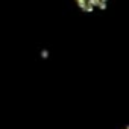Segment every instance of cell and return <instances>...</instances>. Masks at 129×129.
<instances>
[{
	"instance_id": "6da1fadb",
	"label": "cell",
	"mask_w": 129,
	"mask_h": 129,
	"mask_svg": "<svg viewBox=\"0 0 129 129\" xmlns=\"http://www.w3.org/2000/svg\"><path fill=\"white\" fill-rule=\"evenodd\" d=\"M78 3L84 11H94V9H103L106 0H78Z\"/></svg>"
}]
</instances>
